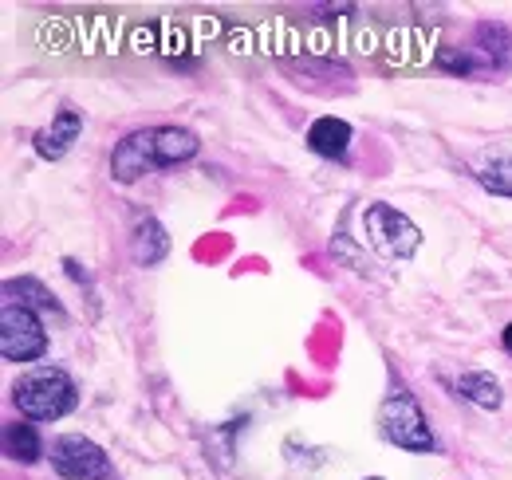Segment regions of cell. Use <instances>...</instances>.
I'll return each instance as SVG.
<instances>
[{"label": "cell", "instance_id": "obj_5", "mask_svg": "<svg viewBox=\"0 0 512 480\" xmlns=\"http://www.w3.org/2000/svg\"><path fill=\"white\" fill-rule=\"evenodd\" d=\"M363 229H367L371 248H379L390 260H410V256L422 248V229H418L406 213H398L394 205H383V201L367 205Z\"/></svg>", "mask_w": 512, "mask_h": 480}, {"label": "cell", "instance_id": "obj_2", "mask_svg": "<svg viewBox=\"0 0 512 480\" xmlns=\"http://www.w3.org/2000/svg\"><path fill=\"white\" fill-rule=\"evenodd\" d=\"M12 402L24 421H60L79 406V386L64 366H40L12 382Z\"/></svg>", "mask_w": 512, "mask_h": 480}, {"label": "cell", "instance_id": "obj_9", "mask_svg": "<svg viewBox=\"0 0 512 480\" xmlns=\"http://www.w3.org/2000/svg\"><path fill=\"white\" fill-rule=\"evenodd\" d=\"M351 138H355L351 122L335 119V115H323L308 126V150L327 158V162H343L347 150H351Z\"/></svg>", "mask_w": 512, "mask_h": 480}, {"label": "cell", "instance_id": "obj_14", "mask_svg": "<svg viewBox=\"0 0 512 480\" xmlns=\"http://www.w3.org/2000/svg\"><path fill=\"white\" fill-rule=\"evenodd\" d=\"M473 178L481 181V189H489L497 197H512V154H493V158L477 162Z\"/></svg>", "mask_w": 512, "mask_h": 480}, {"label": "cell", "instance_id": "obj_3", "mask_svg": "<svg viewBox=\"0 0 512 480\" xmlns=\"http://www.w3.org/2000/svg\"><path fill=\"white\" fill-rule=\"evenodd\" d=\"M379 433H383L390 445L406 449V453H434L438 449V437L430 429L426 410L418 406V398L398 382L379 406Z\"/></svg>", "mask_w": 512, "mask_h": 480}, {"label": "cell", "instance_id": "obj_8", "mask_svg": "<svg viewBox=\"0 0 512 480\" xmlns=\"http://www.w3.org/2000/svg\"><path fill=\"white\" fill-rule=\"evenodd\" d=\"M469 48L481 56V63H485L493 75L512 71V28H505V24H493V20L477 24Z\"/></svg>", "mask_w": 512, "mask_h": 480}, {"label": "cell", "instance_id": "obj_11", "mask_svg": "<svg viewBox=\"0 0 512 480\" xmlns=\"http://www.w3.org/2000/svg\"><path fill=\"white\" fill-rule=\"evenodd\" d=\"M453 390H457L465 402L481 406V410H501V382H497L489 370H469V374H461V378L453 382Z\"/></svg>", "mask_w": 512, "mask_h": 480}, {"label": "cell", "instance_id": "obj_15", "mask_svg": "<svg viewBox=\"0 0 512 480\" xmlns=\"http://www.w3.org/2000/svg\"><path fill=\"white\" fill-rule=\"evenodd\" d=\"M501 347H505V351L512 355V323L505 327V331H501Z\"/></svg>", "mask_w": 512, "mask_h": 480}, {"label": "cell", "instance_id": "obj_6", "mask_svg": "<svg viewBox=\"0 0 512 480\" xmlns=\"http://www.w3.org/2000/svg\"><path fill=\"white\" fill-rule=\"evenodd\" d=\"M52 469L64 480H119L107 449L83 433H64L52 441Z\"/></svg>", "mask_w": 512, "mask_h": 480}, {"label": "cell", "instance_id": "obj_10", "mask_svg": "<svg viewBox=\"0 0 512 480\" xmlns=\"http://www.w3.org/2000/svg\"><path fill=\"white\" fill-rule=\"evenodd\" d=\"M130 256H134V264H142V268H154V264H162V260L170 256V233L162 229V221L142 217V221L134 225V233H130Z\"/></svg>", "mask_w": 512, "mask_h": 480}, {"label": "cell", "instance_id": "obj_7", "mask_svg": "<svg viewBox=\"0 0 512 480\" xmlns=\"http://www.w3.org/2000/svg\"><path fill=\"white\" fill-rule=\"evenodd\" d=\"M79 134H83V111H75V107H60L44 130H36L32 146H36V154H40L44 162H60L67 150L79 142Z\"/></svg>", "mask_w": 512, "mask_h": 480}, {"label": "cell", "instance_id": "obj_13", "mask_svg": "<svg viewBox=\"0 0 512 480\" xmlns=\"http://www.w3.org/2000/svg\"><path fill=\"white\" fill-rule=\"evenodd\" d=\"M4 300L12 303H24V307H40V311H60V303L56 296L40 284V280H32V276H20V280H4Z\"/></svg>", "mask_w": 512, "mask_h": 480}, {"label": "cell", "instance_id": "obj_16", "mask_svg": "<svg viewBox=\"0 0 512 480\" xmlns=\"http://www.w3.org/2000/svg\"><path fill=\"white\" fill-rule=\"evenodd\" d=\"M367 480H383V477H367Z\"/></svg>", "mask_w": 512, "mask_h": 480}, {"label": "cell", "instance_id": "obj_1", "mask_svg": "<svg viewBox=\"0 0 512 480\" xmlns=\"http://www.w3.org/2000/svg\"><path fill=\"white\" fill-rule=\"evenodd\" d=\"M197 150H201V138L190 126H174V122L142 126V130H130L111 150V178L119 185H134L154 170H170V166L190 162V158H197Z\"/></svg>", "mask_w": 512, "mask_h": 480}, {"label": "cell", "instance_id": "obj_4", "mask_svg": "<svg viewBox=\"0 0 512 480\" xmlns=\"http://www.w3.org/2000/svg\"><path fill=\"white\" fill-rule=\"evenodd\" d=\"M0 355L8 362H36L48 355V327L32 307L4 300V311H0Z\"/></svg>", "mask_w": 512, "mask_h": 480}, {"label": "cell", "instance_id": "obj_12", "mask_svg": "<svg viewBox=\"0 0 512 480\" xmlns=\"http://www.w3.org/2000/svg\"><path fill=\"white\" fill-rule=\"evenodd\" d=\"M4 453H8L12 461H20V465H36V461L44 457V441H40L36 425H32V421H12V425H4Z\"/></svg>", "mask_w": 512, "mask_h": 480}]
</instances>
